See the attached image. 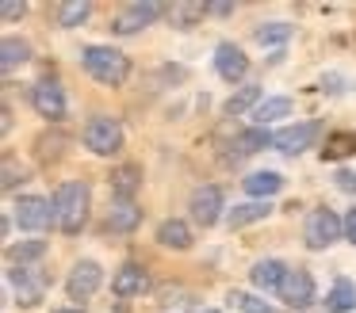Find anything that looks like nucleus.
<instances>
[{"instance_id": "obj_3", "label": "nucleus", "mask_w": 356, "mask_h": 313, "mask_svg": "<svg viewBox=\"0 0 356 313\" xmlns=\"http://www.w3.org/2000/svg\"><path fill=\"white\" fill-rule=\"evenodd\" d=\"M85 145H88L92 153H100V157L119 153V145H123V126H119V119L96 115V119L85 126Z\"/></svg>"}, {"instance_id": "obj_5", "label": "nucleus", "mask_w": 356, "mask_h": 313, "mask_svg": "<svg viewBox=\"0 0 356 313\" xmlns=\"http://www.w3.org/2000/svg\"><path fill=\"white\" fill-rule=\"evenodd\" d=\"M12 218L19 221V229H31V233H42V229L54 221V203L39 195H24L16 206H12Z\"/></svg>"}, {"instance_id": "obj_34", "label": "nucleus", "mask_w": 356, "mask_h": 313, "mask_svg": "<svg viewBox=\"0 0 356 313\" xmlns=\"http://www.w3.org/2000/svg\"><path fill=\"white\" fill-rule=\"evenodd\" d=\"M58 313H81V310H58Z\"/></svg>"}, {"instance_id": "obj_4", "label": "nucleus", "mask_w": 356, "mask_h": 313, "mask_svg": "<svg viewBox=\"0 0 356 313\" xmlns=\"http://www.w3.org/2000/svg\"><path fill=\"white\" fill-rule=\"evenodd\" d=\"M8 282H12V290H16V302L24 305V310L39 305L42 294H47V275H42L39 267H12V271H8Z\"/></svg>"}, {"instance_id": "obj_23", "label": "nucleus", "mask_w": 356, "mask_h": 313, "mask_svg": "<svg viewBox=\"0 0 356 313\" xmlns=\"http://www.w3.org/2000/svg\"><path fill=\"white\" fill-rule=\"evenodd\" d=\"M348 153H356V134L353 130H337V134L325 137V149H322L325 160H341V157H348Z\"/></svg>"}, {"instance_id": "obj_32", "label": "nucleus", "mask_w": 356, "mask_h": 313, "mask_svg": "<svg viewBox=\"0 0 356 313\" xmlns=\"http://www.w3.org/2000/svg\"><path fill=\"white\" fill-rule=\"evenodd\" d=\"M345 237L356 244V210H348V214H345Z\"/></svg>"}, {"instance_id": "obj_21", "label": "nucleus", "mask_w": 356, "mask_h": 313, "mask_svg": "<svg viewBox=\"0 0 356 313\" xmlns=\"http://www.w3.org/2000/svg\"><path fill=\"white\" fill-rule=\"evenodd\" d=\"M280 187H284V176L280 172H253L245 180V191L253 198H264V203H268V195H276Z\"/></svg>"}, {"instance_id": "obj_6", "label": "nucleus", "mask_w": 356, "mask_h": 313, "mask_svg": "<svg viewBox=\"0 0 356 313\" xmlns=\"http://www.w3.org/2000/svg\"><path fill=\"white\" fill-rule=\"evenodd\" d=\"M345 233V221L337 218L333 210H314L307 218V248H325V244H333L337 237Z\"/></svg>"}, {"instance_id": "obj_31", "label": "nucleus", "mask_w": 356, "mask_h": 313, "mask_svg": "<svg viewBox=\"0 0 356 313\" xmlns=\"http://www.w3.org/2000/svg\"><path fill=\"white\" fill-rule=\"evenodd\" d=\"M0 15H4V19H24V15H27V4H16V0H4V4H0Z\"/></svg>"}, {"instance_id": "obj_11", "label": "nucleus", "mask_w": 356, "mask_h": 313, "mask_svg": "<svg viewBox=\"0 0 356 313\" xmlns=\"http://www.w3.org/2000/svg\"><path fill=\"white\" fill-rule=\"evenodd\" d=\"M318 130H322L318 122H295V126H287V130L276 134V149L287 153V157H295V153L310 149V142L318 137Z\"/></svg>"}, {"instance_id": "obj_22", "label": "nucleus", "mask_w": 356, "mask_h": 313, "mask_svg": "<svg viewBox=\"0 0 356 313\" xmlns=\"http://www.w3.org/2000/svg\"><path fill=\"white\" fill-rule=\"evenodd\" d=\"M261 103H264V99H261V88H257V84H245V88H238L230 99H226L222 111H226V115H241V111H249V107L257 111Z\"/></svg>"}, {"instance_id": "obj_7", "label": "nucleus", "mask_w": 356, "mask_h": 313, "mask_svg": "<svg viewBox=\"0 0 356 313\" xmlns=\"http://www.w3.org/2000/svg\"><path fill=\"white\" fill-rule=\"evenodd\" d=\"M100 279H104L100 264H96V260H81V264H73L70 279H65V290H70L73 302H88V298L100 290Z\"/></svg>"}, {"instance_id": "obj_14", "label": "nucleus", "mask_w": 356, "mask_h": 313, "mask_svg": "<svg viewBox=\"0 0 356 313\" xmlns=\"http://www.w3.org/2000/svg\"><path fill=\"white\" fill-rule=\"evenodd\" d=\"M146 287H149V279H146V267L142 264H123L115 271V279H111V290H115L119 298H134Z\"/></svg>"}, {"instance_id": "obj_17", "label": "nucleus", "mask_w": 356, "mask_h": 313, "mask_svg": "<svg viewBox=\"0 0 356 313\" xmlns=\"http://www.w3.org/2000/svg\"><path fill=\"white\" fill-rule=\"evenodd\" d=\"M268 214H272V206L264 203V198H253V203L234 206V210L226 214V226H230V229H241V226H253V221L268 218Z\"/></svg>"}, {"instance_id": "obj_20", "label": "nucleus", "mask_w": 356, "mask_h": 313, "mask_svg": "<svg viewBox=\"0 0 356 313\" xmlns=\"http://www.w3.org/2000/svg\"><path fill=\"white\" fill-rule=\"evenodd\" d=\"M325 310H330V313H348V310H356V282H348V279H337V282H333L330 298H325Z\"/></svg>"}, {"instance_id": "obj_15", "label": "nucleus", "mask_w": 356, "mask_h": 313, "mask_svg": "<svg viewBox=\"0 0 356 313\" xmlns=\"http://www.w3.org/2000/svg\"><path fill=\"white\" fill-rule=\"evenodd\" d=\"M138 183H142V168L138 164H123V168L111 172V195H115L119 203H134Z\"/></svg>"}, {"instance_id": "obj_29", "label": "nucleus", "mask_w": 356, "mask_h": 313, "mask_svg": "<svg viewBox=\"0 0 356 313\" xmlns=\"http://www.w3.org/2000/svg\"><path fill=\"white\" fill-rule=\"evenodd\" d=\"M253 38L261 46H280V42H287V38H291V27H287V23H268V27H257Z\"/></svg>"}, {"instance_id": "obj_8", "label": "nucleus", "mask_w": 356, "mask_h": 313, "mask_svg": "<svg viewBox=\"0 0 356 313\" xmlns=\"http://www.w3.org/2000/svg\"><path fill=\"white\" fill-rule=\"evenodd\" d=\"M31 103H35V111H39L42 119H50V122H62L65 119V92H62V84H58V81H39V84H35Z\"/></svg>"}, {"instance_id": "obj_33", "label": "nucleus", "mask_w": 356, "mask_h": 313, "mask_svg": "<svg viewBox=\"0 0 356 313\" xmlns=\"http://www.w3.org/2000/svg\"><path fill=\"white\" fill-rule=\"evenodd\" d=\"M337 183H341V187H356V176H348V172H337Z\"/></svg>"}, {"instance_id": "obj_28", "label": "nucleus", "mask_w": 356, "mask_h": 313, "mask_svg": "<svg viewBox=\"0 0 356 313\" xmlns=\"http://www.w3.org/2000/svg\"><path fill=\"white\" fill-rule=\"evenodd\" d=\"M230 305H238L241 313H276L264 298H257V294H245V290H230Z\"/></svg>"}, {"instance_id": "obj_25", "label": "nucleus", "mask_w": 356, "mask_h": 313, "mask_svg": "<svg viewBox=\"0 0 356 313\" xmlns=\"http://www.w3.org/2000/svg\"><path fill=\"white\" fill-rule=\"evenodd\" d=\"M27 58H31V46H27L24 38H4V46H0V61H4V69L24 65Z\"/></svg>"}, {"instance_id": "obj_10", "label": "nucleus", "mask_w": 356, "mask_h": 313, "mask_svg": "<svg viewBox=\"0 0 356 313\" xmlns=\"http://www.w3.org/2000/svg\"><path fill=\"white\" fill-rule=\"evenodd\" d=\"M280 298H284L287 305H310L314 302V279H310V271H302V267H291V271L284 275V287H280Z\"/></svg>"}, {"instance_id": "obj_13", "label": "nucleus", "mask_w": 356, "mask_h": 313, "mask_svg": "<svg viewBox=\"0 0 356 313\" xmlns=\"http://www.w3.org/2000/svg\"><path fill=\"white\" fill-rule=\"evenodd\" d=\"M215 69H218V76L222 81H241V76L249 73V58L241 53V46H234V42H222L215 50Z\"/></svg>"}, {"instance_id": "obj_26", "label": "nucleus", "mask_w": 356, "mask_h": 313, "mask_svg": "<svg viewBox=\"0 0 356 313\" xmlns=\"http://www.w3.org/2000/svg\"><path fill=\"white\" fill-rule=\"evenodd\" d=\"M47 256V241H24V244H8V260L12 267H24L27 260H39Z\"/></svg>"}, {"instance_id": "obj_30", "label": "nucleus", "mask_w": 356, "mask_h": 313, "mask_svg": "<svg viewBox=\"0 0 356 313\" xmlns=\"http://www.w3.org/2000/svg\"><path fill=\"white\" fill-rule=\"evenodd\" d=\"M88 12H92V4H85V0H73V4H62L58 23H62V27H77V23L88 19Z\"/></svg>"}, {"instance_id": "obj_9", "label": "nucleus", "mask_w": 356, "mask_h": 313, "mask_svg": "<svg viewBox=\"0 0 356 313\" xmlns=\"http://www.w3.org/2000/svg\"><path fill=\"white\" fill-rule=\"evenodd\" d=\"M188 210H192V218L200 221L203 229L215 226V221H218V210H222V191H218L215 183H203V187H195V191H192V206H188Z\"/></svg>"}, {"instance_id": "obj_2", "label": "nucleus", "mask_w": 356, "mask_h": 313, "mask_svg": "<svg viewBox=\"0 0 356 313\" xmlns=\"http://www.w3.org/2000/svg\"><path fill=\"white\" fill-rule=\"evenodd\" d=\"M81 65H85V73L92 76V81L111 84V88L123 84L127 73H131V61L119 50H111V46H88V50L81 53Z\"/></svg>"}, {"instance_id": "obj_12", "label": "nucleus", "mask_w": 356, "mask_h": 313, "mask_svg": "<svg viewBox=\"0 0 356 313\" xmlns=\"http://www.w3.org/2000/svg\"><path fill=\"white\" fill-rule=\"evenodd\" d=\"M161 15V4H127L123 12L115 15V31L119 35H134V31H142V27H149V23Z\"/></svg>"}, {"instance_id": "obj_27", "label": "nucleus", "mask_w": 356, "mask_h": 313, "mask_svg": "<svg viewBox=\"0 0 356 313\" xmlns=\"http://www.w3.org/2000/svg\"><path fill=\"white\" fill-rule=\"evenodd\" d=\"M284 115H291V99L276 96V99H264V103L253 111V119H257V126H264V122H272V119H284Z\"/></svg>"}, {"instance_id": "obj_18", "label": "nucleus", "mask_w": 356, "mask_h": 313, "mask_svg": "<svg viewBox=\"0 0 356 313\" xmlns=\"http://www.w3.org/2000/svg\"><path fill=\"white\" fill-rule=\"evenodd\" d=\"M157 241H161L165 248L184 252L188 244H192V229H188L180 218H169V221H161V226H157Z\"/></svg>"}, {"instance_id": "obj_1", "label": "nucleus", "mask_w": 356, "mask_h": 313, "mask_svg": "<svg viewBox=\"0 0 356 313\" xmlns=\"http://www.w3.org/2000/svg\"><path fill=\"white\" fill-rule=\"evenodd\" d=\"M88 221V187L81 180H65L54 191V226L62 233H81Z\"/></svg>"}, {"instance_id": "obj_24", "label": "nucleus", "mask_w": 356, "mask_h": 313, "mask_svg": "<svg viewBox=\"0 0 356 313\" xmlns=\"http://www.w3.org/2000/svg\"><path fill=\"white\" fill-rule=\"evenodd\" d=\"M264 145H276V134H268V126H253L245 134H238V153L249 157V153H261Z\"/></svg>"}, {"instance_id": "obj_16", "label": "nucleus", "mask_w": 356, "mask_h": 313, "mask_svg": "<svg viewBox=\"0 0 356 313\" xmlns=\"http://www.w3.org/2000/svg\"><path fill=\"white\" fill-rule=\"evenodd\" d=\"M287 271H291V267H284L280 260H257L249 275H253V287L257 290H280V287H284V275Z\"/></svg>"}, {"instance_id": "obj_19", "label": "nucleus", "mask_w": 356, "mask_h": 313, "mask_svg": "<svg viewBox=\"0 0 356 313\" xmlns=\"http://www.w3.org/2000/svg\"><path fill=\"white\" fill-rule=\"evenodd\" d=\"M138 221H142V210L134 203H115V206H111V214H108V229H111V233H131V229H138Z\"/></svg>"}]
</instances>
